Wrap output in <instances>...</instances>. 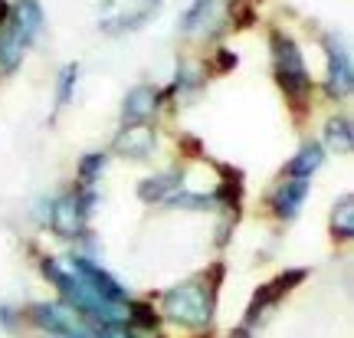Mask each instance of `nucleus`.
Returning <instances> with one entry per match:
<instances>
[{
	"instance_id": "nucleus-1",
	"label": "nucleus",
	"mask_w": 354,
	"mask_h": 338,
	"mask_svg": "<svg viewBox=\"0 0 354 338\" xmlns=\"http://www.w3.org/2000/svg\"><path fill=\"white\" fill-rule=\"evenodd\" d=\"M269 46H272V73H276L279 89L286 92L295 118H305L308 112V96H312V75H308V66L302 60V50L299 43L282 33V30H272L269 33Z\"/></svg>"
},
{
	"instance_id": "nucleus-2",
	"label": "nucleus",
	"mask_w": 354,
	"mask_h": 338,
	"mask_svg": "<svg viewBox=\"0 0 354 338\" xmlns=\"http://www.w3.org/2000/svg\"><path fill=\"white\" fill-rule=\"evenodd\" d=\"M214 305H216V292L201 279H187V283H177L167 292H161V312L165 319H171L180 328H210L214 319Z\"/></svg>"
},
{
	"instance_id": "nucleus-3",
	"label": "nucleus",
	"mask_w": 354,
	"mask_h": 338,
	"mask_svg": "<svg viewBox=\"0 0 354 338\" xmlns=\"http://www.w3.org/2000/svg\"><path fill=\"white\" fill-rule=\"evenodd\" d=\"M99 194L95 188H76L73 194H63L50 204V217L46 224L53 226V233L63 240H82L88 233V217L95 211Z\"/></svg>"
},
{
	"instance_id": "nucleus-4",
	"label": "nucleus",
	"mask_w": 354,
	"mask_h": 338,
	"mask_svg": "<svg viewBox=\"0 0 354 338\" xmlns=\"http://www.w3.org/2000/svg\"><path fill=\"white\" fill-rule=\"evenodd\" d=\"M26 319L50 338H92V326L66 302H33Z\"/></svg>"
},
{
	"instance_id": "nucleus-5",
	"label": "nucleus",
	"mask_w": 354,
	"mask_h": 338,
	"mask_svg": "<svg viewBox=\"0 0 354 338\" xmlns=\"http://www.w3.org/2000/svg\"><path fill=\"white\" fill-rule=\"evenodd\" d=\"M305 279H308V269L295 266V269H286V273H279L272 283H263V286L253 292L250 305H246V315H243V328H250V332H253L256 326H263L266 319L272 315V309L279 305V299H282L286 292H292V289L299 286V283H305Z\"/></svg>"
},
{
	"instance_id": "nucleus-6",
	"label": "nucleus",
	"mask_w": 354,
	"mask_h": 338,
	"mask_svg": "<svg viewBox=\"0 0 354 338\" xmlns=\"http://www.w3.org/2000/svg\"><path fill=\"white\" fill-rule=\"evenodd\" d=\"M322 46H325V92L328 99H348L354 89V66H351V53L344 50V43L335 33H325L322 37Z\"/></svg>"
},
{
	"instance_id": "nucleus-7",
	"label": "nucleus",
	"mask_w": 354,
	"mask_h": 338,
	"mask_svg": "<svg viewBox=\"0 0 354 338\" xmlns=\"http://www.w3.org/2000/svg\"><path fill=\"white\" fill-rule=\"evenodd\" d=\"M69 269L86 283L88 289H95L102 299H109V302H118V305H125L131 296H128V289L115 279L109 269H102L95 260H88V256H73V263H69Z\"/></svg>"
},
{
	"instance_id": "nucleus-8",
	"label": "nucleus",
	"mask_w": 354,
	"mask_h": 338,
	"mask_svg": "<svg viewBox=\"0 0 354 338\" xmlns=\"http://www.w3.org/2000/svg\"><path fill=\"white\" fill-rule=\"evenodd\" d=\"M308 190H312V181H305V177H286V181H279V188L272 190V201H269L276 220H282V224L295 220L302 213V204L308 197Z\"/></svg>"
},
{
	"instance_id": "nucleus-9",
	"label": "nucleus",
	"mask_w": 354,
	"mask_h": 338,
	"mask_svg": "<svg viewBox=\"0 0 354 338\" xmlns=\"http://www.w3.org/2000/svg\"><path fill=\"white\" fill-rule=\"evenodd\" d=\"M161 99H165V96H161V89L148 86V82L128 89L125 102H122V128L125 125H148V118L158 112Z\"/></svg>"
},
{
	"instance_id": "nucleus-10",
	"label": "nucleus",
	"mask_w": 354,
	"mask_h": 338,
	"mask_svg": "<svg viewBox=\"0 0 354 338\" xmlns=\"http://www.w3.org/2000/svg\"><path fill=\"white\" fill-rule=\"evenodd\" d=\"M43 24H46V17H43L39 0H17L10 7V24L7 26H10L13 37L24 43V50L43 33Z\"/></svg>"
},
{
	"instance_id": "nucleus-11",
	"label": "nucleus",
	"mask_w": 354,
	"mask_h": 338,
	"mask_svg": "<svg viewBox=\"0 0 354 338\" xmlns=\"http://www.w3.org/2000/svg\"><path fill=\"white\" fill-rule=\"evenodd\" d=\"M154 145H158V135H154L151 125H125L118 135H115L112 148L122 154V158H131V161H148L154 154Z\"/></svg>"
},
{
	"instance_id": "nucleus-12",
	"label": "nucleus",
	"mask_w": 354,
	"mask_h": 338,
	"mask_svg": "<svg viewBox=\"0 0 354 338\" xmlns=\"http://www.w3.org/2000/svg\"><path fill=\"white\" fill-rule=\"evenodd\" d=\"M216 171H220V184H216V190L210 197H214L216 207H233L236 211L243 201V190H246L243 171L240 168H230V164H216Z\"/></svg>"
},
{
	"instance_id": "nucleus-13",
	"label": "nucleus",
	"mask_w": 354,
	"mask_h": 338,
	"mask_svg": "<svg viewBox=\"0 0 354 338\" xmlns=\"http://www.w3.org/2000/svg\"><path fill=\"white\" fill-rule=\"evenodd\" d=\"M158 10H161V0H148V3H145L141 10H135V13H118V17L102 20L99 30L105 33V37H122V33H128V30H138V26H145Z\"/></svg>"
},
{
	"instance_id": "nucleus-14",
	"label": "nucleus",
	"mask_w": 354,
	"mask_h": 338,
	"mask_svg": "<svg viewBox=\"0 0 354 338\" xmlns=\"http://www.w3.org/2000/svg\"><path fill=\"white\" fill-rule=\"evenodd\" d=\"M177 188H180V171L171 168V171H161V175H151V177L141 181L138 184V201H145V204L167 201Z\"/></svg>"
},
{
	"instance_id": "nucleus-15",
	"label": "nucleus",
	"mask_w": 354,
	"mask_h": 338,
	"mask_svg": "<svg viewBox=\"0 0 354 338\" xmlns=\"http://www.w3.org/2000/svg\"><path fill=\"white\" fill-rule=\"evenodd\" d=\"M223 10V0H194L187 10L180 13V33H197L201 26L216 24Z\"/></svg>"
},
{
	"instance_id": "nucleus-16",
	"label": "nucleus",
	"mask_w": 354,
	"mask_h": 338,
	"mask_svg": "<svg viewBox=\"0 0 354 338\" xmlns=\"http://www.w3.org/2000/svg\"><path fill=\"white\" fill-rule=\"evenodd\" d=\"M322 164H325V148H322V141H305L302 148L295 151V158L286 164V175L289 177H305V181H308Z\"/></svg>"
},
{
	"instance_id": "nucleus-17",
	"label": "nucleus",
	"mask_w": 354,
	"mask_h": 338,
	"mask_svg": "<svg viewBox=\"0 0 354 338\" xmlns=\"http://www.w3.org/2000/svg\"><path fill=\"white\" fill-rule=\"evenodd\" d=\"M322 148L335 151V154H351L354 128H351V118H348V115H335V118H328V125H325V145H322Z\"/></svg>"
},
{
	"instance_id": "nucleus-18",
	"label": "nucleus",
	"mask_w": 354,
	"mask_h": 338,
	"mask_svg": "<svg viewBox=\"0 0 354 338\" xmlns=\"http://www.w3.org/2000/svg\"><path fill=\"white\" fill-rule=\"evenodd\" d=\"M331 237L348 243L354 237V194H342L331 211Z\"/></svg>"
},
{
	"instance_id": "nucleus-19",
	"label": "nucleus",
	"mask_w": 354,
	"mask_h": 338,
	"mask_svg": "<svg viewBox=\"0 0 354 338\" xmlns=\"http://www.w3.org/2000/svg\"><path fill=\"white\" fill-rule=\"evenodd\" d=\"M158 322H161V312L154 309L151 302H145V299L125 302V326L141 328V332H158Z\"/></svg>"
},
{
	"instance_id": "nucleus-20",
	"label": "nucleus",
	"mask_w": 354,
	"mask_h": 338,
	"mask_svg": "<svg viewBox=\"0 0 354 338\" xmlns=\"http://www.w3.org/2000/svg\"><path fill=\"white\" fill-rule=\"evenodd\" d=\"M20 63H24V43L10 33V26H3L0 30V69L13 73Z\"/></svg>"
},
{
	"instance_id": "nucleus-21",
	"label": "nucleus",
	"mask_w": 354,
	"mask_h": 338,
	"mask_svg": "<svg viewBox=\"0 0 354 338\" xmlns=\"http://www.w3.org/2000/svg\"><path fill=\"white\" fill-rule=\"evenodd\" d=\"M105 164H109V154H105V151H88L76 168L79 188H95V181H99V175L105 171Z\"/></svg>"
},
{
	"instance_id": "nucleus-22",
	"label": "nucleus",
	"mask_w": 354,
	"mask_h": 338,
	"mask_svg": "<svg viewBox=\"0 0 354 338\" xmlns=\"http://www.w3.org/2000/svg\"><path fill=\"white\" fill-rule=\"evenodd\" d=\"M76 82H79V63H66L63 73H59V79H56V112L73 102Z\"/></svg>"
},
{
	"instance_id": "nucleus-23",
	"label": "nucleus",
	"mask_w": 354,
	"mask_h": 338,
	"mask_svg": "<svg viewBox=\"0 0 354 338\" xmlns=\"http://www.w3.org/2000/svg\"><path fill=\"white\" fill-rule=\"evenodd\" d=\"M167 207H184V211H210V207H216L214 197L210 194H187V190H174L171 197H167Z\"/></svg>"
},
{
	"instance_id": "nucleus-24",
	"label": "nucleus",
	"mask_w": 354,
	"mask_h": 338,
	"mask_svg": "<svg viewBox=\"0 0 354 338\" xmlns=\"http://www.w3.org/2000/svg\"><path fill=\"white\" fill-rule=\"evenodd\" d=\"M230 20H233V26H240V30L253 26L256 13H253V7H250V0H236V3H230Z\"/></svg>"
},
{
	"instance_id": "nucleus-25",
	"label": "nucleus",
	"mask_w": 354,
	"mask_h": 338,
	"mask_svg": "<svg viewBox=\"0 0 354 338\" xmlns=\"http://www.w3.org/2000/svg\"><path fill=\"white\" fill-rule=\"evenodd\" d=\"M177 145H180V154H187V158H207V148H203L201 138L180 135V138H177Z\"/></svg>"
},
{
	"instance_id": "nucleus-26",
	"label": "nucleus",
	"mask_w": 354,
	"mask_h": 338,
	"mask_svg": "<svg viewBox=\"0 0 354 338\" xmlns=\"http://www.w3.org/2000/svg\"><path fill=\"white\" fill-rule=\"evenodd\" d=\"M236 63H240V56H236L233 50H223V46H220V50L214 53V69L216 73H230V69H236Z\"/></svg>"
},
{
	"instance_id": "nucleus-27",
	"label": "nucleus",
	"mask_w": 354,
	"mask_h": 338,
	"mask_svg": "<svg viewBox=\"0 0 354 338\" xmlns=\"http://www.w3.org/2000/svg\"><path fill=\"white\" fill-rule=\"evenodd\" d=\"M13 322H17V312H13L10 305H0V326H3V328H13Z\"/></svg>"
},
{
	"instance_id": "nucleus-28",
	"label": "nucleus",
	"mask_w": 354,
	"mask_h": 338,
	"mask_svg": "<svg viewBox=\"0 0 354 338\" xmlns=\"http://www.w3.org/2000/svg\"><path fill=\"white\" fill-rule=\"evenodd\" d=\"M7 24H10V3H7V0H0V30H3Z\"/></svg>"
},
{
	"instance_id": "nucleus-29",
	"label": "nucleus",
	"mask_w": 354,
	"mask_h": 338,
	"mask_svg": "<svg viewBox=\"0 0 354 338\" xmlns=\"http://www.w3.org/2000/svg\"><path fill=\"white\" fill-rule=\"evenodd\" d=\"M227 338H253V332H250V328H233V332H230V335Z\"/></svg>"
},
{
	"instance_id": "nucleus-30",
	"label": "nucleus",
	"mask_w": 354,
	"mask_h": 338,
	"mask_svg": "<svg viewBox=\"0 0 354 338\" xmlns=\"http://www.w3.org/2000/svg\"><path fill=\"white\" fill-rule=\"evenodd\" d=\"M197 338H210V332H207V335H197Z\"/></svg>"
}]
</instances>
